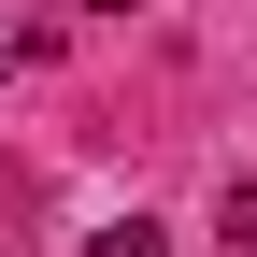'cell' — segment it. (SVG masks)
I'll list each match as a JSON object with an SVG mask.
<instances>
[{
    "mask_svg": "<svg viewBox=\"0 0 257 257\" xmlns=\"http://www.w3.org/2000/svg\"><path fill=\"white\" fill-rule=\"evenodd\" d=\"M86 257H172V229L157 214H114V229H86Z\"/></svg>",
    "mask_w": 257,
    "mask_h": 257,
    "instance_id": "1",
    "label": "cell"
},
{
    "mask_svg": "<svg viewBox=\"0 0 257 257\" xmlns=\"http://www.w3.org/2000/svg\"><path fill=\"white\" fill-rule=\"evenodd\" d=\"M214 243H257V186L229 172V200H214Z\"/></svg>",
    "mask_w": 257,
    "mask_h": 257,
    "instance_id": "2",
    "label": "cell"
},
{
    "mask_svg": "<svg viewBox=\"0 0 257 257\" xmlns=\"http://www.w3.org/2000/svg\"><path fill=\"white\" fill-rule=\"evenodd\" d=\"M86 15H143V0H86Z\"/></svg>",
    "mask_w": 257,
    "mask_h": 257,
    "instance_id": "3",
    "label": "cell"
},
{
    "mask_svg": "<svg viewBox=\"0 0 257 257\" xmlns=\"http://www.w3.org/2000/svg\"><path fill=\"white\" fill-rule=\"evenodd\" d=\"M0 72H15V29H0Z\"/></svg>",
    "mask_w": 257,
    "mask_h": 257,
    "instance_id": "4",
    "label": "cell"
}]
</instances>
